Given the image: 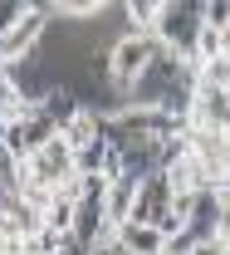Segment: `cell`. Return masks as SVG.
<instances>
[{
	"mask_svg": "<svg viewBox=\"0 0 230 255\" xmlns=\"http://www.w3.org/2000/svg\"><path fill=\"white\" fill-rule=\"evenodd\" d=\"M137 182H142V177H132V172H123V177H113V182H108V226L132 221V206H137Z\"/></svg>",
	"mask_w": 230,
	"mask_h": 255,
	"instance_id": "277c9868",
	"label": "cell"
},
{
	"mask_svg": "<svg viewBox=\"0 0 230 255\" xmlns=\"http://www.w3.org/2000/svg\"><path fill=\"white\" fill-rule=\"evenodd\" d=\"M162 49L166 44L152 30H128L123 39H113V49H108V79L123 84V89H132V84L142 79V69L157 59Z\"/></svg>",
	"mask_w": 230,
	"mask_h": 255,
	"instance_id": "6da1fadb",
	"label": "cell"
},
{
	"mask_svg": "<svg viewBox=\"0 0 230 255\" xmlns=\"http://www.w3.org/2000/svg\"><path fill=\"white\" fill-rule=\"evenodd\" d=\"M206 25L226 30V25H230V0H206Z\"/></svg>",
	"mask_w": 230,
	"mask_h": 255,
	"instance_id": "52a82bcc",
	"label": "cell"
},
{
	"mask_svg": "<svg viewBox=\"0 0 230 255\" xmlns=\"http://www.w3.org/2000/svg\"><path fill=\"white\" fill-rule=\"evenodd\" d=\"M162 246H166V236L147 221H123L118 226V251L123 255H162Z\"/></svg>",
	"mask_w": 230,
	"mask_h": 255,
	"instance_id": "3957f363",
	"label": "cell"
},
{
	"mask_svg": "<svg viewBox=\"0 0 230 255\" xmlns=\"http://www.w3.org/2000/svg\"><path fill=\"white\" fill-rule=\"evenodd\" d=\"M44 30H49V15L44 10H25L5 30V39H0V64H15V59H25V54H34L39 39H44Z\"/></svg>",
	"mask_w": 230,
	"mask_h": 255,
	"instance_id": "7a4b0ae2",
	"label": "cell"
},
{
	"mask_svg": "<svg viewBox=\"0 0 230 255\" xmlns=\"http://www.w3.org/2000/svg\"><path fill=\"white\" fill-rule=\"evenodd\" d=\"M98 5H103V0H59V10H64V15H93Z\"/></svg>",
	"mask_w": 230,
	"mask_h": 255,
	"instance_id": "9c48e42d",
	"label": "cell"
},
{
	"mask_svg": "<svg viewBox=\"0 0 230 255\" xmlns=\"http://www.w3.org/2000/svg\"><path fill=\"white\" fill-rule=\"evenodd\" d=\"M191 251H196V236H191V231L166 236V246H162V255H191Z\"/></svg>",
	"mask_w": 230,
	"mask_h": 255,
	"instance_id": "8992f818",
	"label": "cell"
},
{
	"mask_svg": "<svg viewBox=\"0 0 230 255\" xmlns=\"http://www.w3.org/2000/svg\"><path fill=\"white\" fill-rule=\"evenodd\" d=\"M59 132L69 137V147H74V152H78V147H88L93 137H103V132H98V108H78Z\"/></svg>",
	"mask_w": 230,
	"mask_h": 255,
	"instance_id": "5b68a950",
	"label": "cell"
},
{
	"mask_svg": "<svg viewBox=\"0 0 230 255\" xmlns=\"http://www.w3.org/2000/svg\"><path fill=\"white\" fill-rule=\"evenodd\" d=\"M191 255H230V246H226V236H211V241H196Z\"/></svg>",
	"mask_w": 230,
	"mask_h": 255,
	"instance_id": "ba28073f",
	"label": "cell"
}]
</instances>
